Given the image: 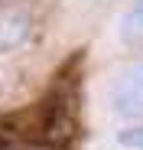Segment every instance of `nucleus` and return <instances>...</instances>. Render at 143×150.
Listing matches in <instances>:
<instances>
[{
    "label": "nucleus",
    "mask_w": 143,
    "mask_h": 150,
    "mask_svg": "<svg viewBox=\"0 0 143 150\" xmlns=\"http://www.w3.org/2000/svg\"><path fill=\"white\" fill-rule=\"evenodd\" d=\"M85 49H75L52 75L46 95L36 101L29 124L20 127L29 144L42 150H75L81 137V75H85Z\"/></svg>",
    "instance_id": "obj_1"
},
{
    "label": "nucleus",
    "mask_w": 143,
    "mask_h": 150,
    "mask_svg": "<svg viewBox=\"0 0 143 150\" xmlns=\"http://www.w3.org/2000/svg\"><path fill=\"white\" fill-rule=\"evenodd\" d=\"M111 105L117 114H130V117L143 114V62L117 75V82L111 88Z\"/></svg>",
    "instance_id": "obj_2"
},
{
    "label": "nucleus",
    "mask_w": 143,
    "mask_h": 150,
    "mask_svg": "<svg viewBox=\"0 0 143 150\" xmlns=\"http://www.w3.org/2000/svg\"><path fill=\"white\" fill-rule=\"evenodd\" d=\"M29 33V20L26 13H13V10H0V52L13 49L26 39Z\"/></svg>",
    "instance_id": "obj_3"
},
{
    "label": "nucleus",
    "mask_w": 143,
    "mask_h": 150,
    "mask_svg": "<svg viewBox=\"0 0 143 150\" xmlns=\"http://www.w3.org/2000/svg\"><path fill=\"white\" fill-rule=\"evenodd\" d=\"M121 36H124V42H130V46H143V0H137V4L124 13V20H121Z\"/></svg>",
    "instance_id": "obj_4"
},
{
    "label": "nucleus",
    "mask_w": 143,
    "mask_h": 150,
    "mask_svg": "<svg viewBox=\"0 0 143 150\" xmlns=\"http://www.w3.org/2000/svg\"><path fill=\"white\" fill-rule=\"evenodd\" d=\"M117 144L121 147H130V150H143V124L140 127H127L117 134Z\"/></svg>",
    "instance_id": "obj_5"
}]
</instances>
